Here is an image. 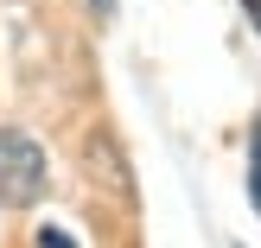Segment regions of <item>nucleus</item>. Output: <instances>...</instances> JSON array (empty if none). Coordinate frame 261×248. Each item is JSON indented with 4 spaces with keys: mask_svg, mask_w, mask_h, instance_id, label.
Wrapping results in <instances>:
<instances>
[{
    "mask_svg": "<svg viewBox=\"0 0 261 248\" xmlns=\"http://www.w3.org/2000/svg\"><path fill=\"white\" fill-rule=\"evenodd\" d=\"M45 198V147L19 127H0V204L25 210Z\"/></svg>",
    "mask_w": 261,
    "mask_h": 248,
    "instance_id": "nucleus-1",
    "label": "nucleus"
},
{
    "mask_svg": "<svg viewBox=\"0 0 261 248\" xmlns=\"http://www.w3.org/2000/svg\"><path fill=\"white\" fill-rule=\"evenodd\" d=\"M249 204L261 210V115H255V147H249Z\"/></svg>",
    "mask_w": 261,
    "mask_h": 248,
    "instance_id": "nucleus-2",
    "label": "nucleus"
},
{
    "mask_svg": "<svg viewBox=\"0 0 261 248\" xmlns=\"http://www.w3.org/2000/svg\"><path fill=\"white\" fill-rule=\"evenodd\" d=\"M38 248H76V242H70V229H58V223H45V229H38Z\"/></svg>",
    "mask_w": 261,
    "mask_h": 248,
    "instance_id": "nucleus-3",
    "label": "nucleus"
},
{
    "mask_svg": "<svg viewBox=\"0 0 261 248\" xmlns=\"http://www.w3.org/2000/svg\"><path fill=\"white\" fill-rule=\"evenodd\" d=\"M242 7H249V19H255V25H261V0H242Z\"/></svg>",
    "mask_w": 261,
    "mask_h": 248,
    "instance_id": "nucleus-4",
    "label": "nucleus"
},
{
    "mask_svg": "<svg viewBox=\"0 0 261 248\" xmlns=\"http://www.w3.org/2000/svg\"><path fill=\"white\" fill-rule=\"evenodd\" d=\"M89 7H96V13H115V0H89Z\"/></svg>",
    "mask_w": 261,
    "mask_h": 248,
    "instance_id": "nucleus-5",
    "label": "nucleus"
}]
</instances>
